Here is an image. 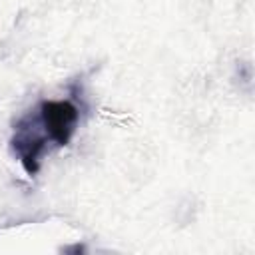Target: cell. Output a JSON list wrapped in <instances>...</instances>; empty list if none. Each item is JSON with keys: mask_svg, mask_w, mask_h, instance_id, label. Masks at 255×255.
<instances>
[{"mask_svg": "<svg viewBox=\"0 0 255 255\" xmlns=\"http://www.w3.org/2000/svg\"><path fill=\"white\" fill-rule=\"evenodd\" d=\"M10 147L18 161L22 163L28 175H36L40 169V159L48 147V137L44 128L38 122L36 112L26 114L14 124V131L10 137Z\"/></svg>", "mask_w": 255, "mask_h": 255, "instance_id": "cell-1", "label": "cell"}, {"mask_svg": "<svg viewBox=\"0 0 255 255\" xmlns=\"http://www.w3.org/2000/svg\"><path fill=\"white\" fill-rule=\"evenodd\" d=\"M36 116L48 141L58 147L70 143L80 120L78 108L68 100H44L36 108Z\"/></svg>", "mask_w": 255, "mask_h": 255, "instance_id": "cell-2", "label": "cell"}]
</instances>
